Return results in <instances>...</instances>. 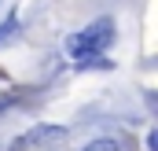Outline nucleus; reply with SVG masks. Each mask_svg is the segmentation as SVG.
<instances>
[{
    "label": "nucleus",
    "instance_id": "f257e3e1",
    "mask_svg": "<svg viewBox=\"0 0 158 151\" xmlns=\"http://www.w3.org/2000/svg\"><path fill=\"white\" fill-rule=\"evenodd\" d=\"M110 41H114V22H110V19H99V22H92L88 30L74 33V37L66 41V48H70L74 55H81V59H96Z\"/></svg>",
    "mask_w": 158,
    "mask_h": 151
},
{
    "label": "nucleus",
    "instance_id": "f03ea898",
    "mask_svg": "<svg viewBox=\"0 0 158 151\" xmlns=\"http://www.w3.org/2000/svg\"><path fill=\"white\" fill-rule=\"evenodd\" d=\"M85 151H121V148H118V140H107V136H103V140H92Z\"/></svg>",
    "mask_w": 158,
    "mask_h": 151
},
{
    "label": "nucleus",
    "instance_id": "7ed1b4c3",
    "mask_svg": "<svg viewBox=\"0 0 158 151\" xmlns=\"http://www.w3.org/2000/svg\"><path fill=\"white\" fill-rule=\"evenodd\" d=\"M11 33H15V19H7V22L0 26V44H4V41L11 37Z\"/></svg>",
    "mask_w": 158,
    "mask_h": 151
}]
</instances>
